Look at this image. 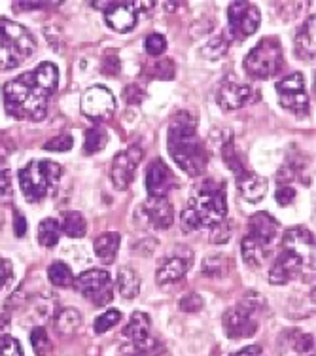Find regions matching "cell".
I'll return each mask as SVG.
<instances>
[{"mask_svg":"<svg viewBox=\"0 0 316 356\" xmlns=\"http://www.w3.org/2000/svg\"><path fill=\"white\" fill-rule=\"evenodd\" d=\"M59 70L53 63H40L36 69L15 76L4 83V108L15 120L40 122L48 112L49 97L57 91Z\"/></svg>","mask_w":316,"mask_h":356,"instance_id":"cell-1","label":"cell"},{"mask_svg":"<svg viewBox=\"0 0 316 356\" xmlns=\"http://www.w3.org/2000/svg\"><path fill=\"white\" fill-rule=\"evenodd\" d=\"M167 150L180 169L190 177H199L206 171L208 154L190 112H178L167 131Z\"/></svg>","mask_w":316,"mask_h":356,"instance_id":"cell-2","label":"cell"},{"mask_svg":"<svg viewBox=\"0 0 316 356\" xmlns=\"http://www.w3.org/2000/svg\"><path fill=\"white\" fill-rule=\"evenodd\" d=\"M227 216L226 182L203 180L188 199L186 209L182 211L180 222L184 232L213 229Z\"/></svg>","mask_w":316,"mask_h":356,"instance_id":"cell-3","label":"cell"},{"mask_svg":"<svg viewBox=\"0 0 316 356\" xmlns=\"http://www.w3.org/2000/svg\"><path fill=\"white\" fill-rule=\"evenodd\" d=\"M315 261V235L307 227H290L284 233L281 243V252L269 269L271 284H286L294 281L305 267Z\"/></svg>","mask_w":316,"mask_h":356,"instance_id":"cell-4","label":"cell"},{"mask_svg":"<svg viewBox=\"0 0 316 356\" xmlns=\"http://www.w3.org/2000/svg\"><path fill=\"white\" fill-rule=\"evenodd\" d=\"M278 222L269 213H256L250 218L247 233L241 241L242 258L248 266L260 267L265 264L278 237Z\"/></svg>","mask_w":316,"mask_h":356,"instance_id":"cell-5","label":"cell"},{"mask_svg":"<svg viewBox=\"0 0 316 356\" xmlns=\"http://www.w3.org/2000/svg\"><path fill=\"white\" fill-rule=\"evenodd\" d=\"M36 51V40L27 27L10 19H0V72L14 70Z\"/></svg>","mask_w":316,"mask_h":356,"instance_id":"cell-6","label":"cell"},{"mask_svg":"<svg viewBox=\"0 0 316 356\" xmlns=\"http://www.w3.org/2000/svg\"><path fill=\"white\" fill-rule=\"evenodd\" d=\"M61 165L48 159H33L23 169H19L21 192L28 203H40L56 192L61 180Z\"/></svg>","mask_w":316,"mask_h":356,"instance_id":"cell-7","label":"cell"},{"mask_svg":"<svg viewBox=\"0 0 316 356\" xmlns=\"http://www.w3.org/2000/svg\"><path fill=\"white\" fill-rule=\"evenodd\" d=\"M244 70L254 80H269L281 72L284 65V49L276 36L261 38L244 57Z\"/></svg>","mask_w":316,"mask_h":356,"instance_id":"cell-8","label":"cell"},{"mask_svg":"<svg viewBox=\"0 0 316 356\" xmlns=\"http://www.w3.org/2000/svg\"><path fill=\"white\" fill-rule=\"evenodd\" d=\"M263 309V300L260 294H248L235 307L227 309L222 322L227 337L231 339H247L258 332V316Z\"/></svg>","mask_w":316,"mask_h":356,"instance_id":"cell-9","label":"cell"},{"mask_svg":"<svg viewBox=\"0 0 316 356\" xmlns=\"http://www.w3.org/2000/svg\"><path fill=\"white\" fill-rule=\"evenodd\" d=\"M260 10L252 2H231L227 8V31L224 38L229 42H242L260 29Z\"/></svg>","mask_w":316,"mask_h":356,"instance_id":"cell-10","label":"cell"},{"mask_svg":"<svg viewBox=\"0 0 316 356\" xmlns=\"http://www.w3.org/2000/svg\"><path fill=\"white\" fill-rule=\"evenodd\" d=\"M74 288L80 294L95 305H106L114 300V281L108 271L90 269L78 275Z\"/></svg>","mask_w":316,"mask_h":356,"instance_id":"cell-11","label":"cell"},{"mask_svg":"<svg viewBox=\"0 0 316 356\" xmlns=\"http://www.w3.org/2000/svg\"><path fill=\"white\" fill-rule=\"evenodd\" d=\"M275 89L278 93L282 108L290 110L296 116L309 114L310 103L307 91H305V78H303L301 72H294V74L282 78L281 82H276Z\"/></svg>","mask_w":316,"mask_h":356,"instance_id":"cell-12","label":"cell"},{"mask_svg":"<svg viewBox=\"0 0 316 356\" xmlns=\"http://www.w3.org/2000/svg\"><path fill=\"white\" fill-rule=\"evenodd\" d=\"M135 218L142 227L150 229H169L174 222V209L167 197H150L138 207Z\"/></svg>","mask_w":316,"mask_h":356,"instance_id":"cell-13","label":"cell"},{"mask_svg":"<svg viewBox=\"0 0 316 356\" xmlns=\"http://www.w3.org/2000/svg\"><path fill=\"white\" fill-rule=\"evenodd\" d=\"M82 112L93 122H104L116 112V99L110 89L93 86L82 97Z\"/></svg>","mask_w":316,"mask_h":356,"instance_id":"cell-14","label":"cell"},{"mask_svg":"<svg viewBox=\"0 0 316 356\" xmlns=\"http://www.w3.org/2000/svg\"><path fill=\"white\" fill-rule=\"evenodd\" d=\"M254 97V89L237 80L233 74L226 76L220 82V88L216 91V103L222 110H239L248 104Z\"/></svg>","mask_w":316,"mask_h":356,"instance_id":"cell-15","label":"cell"},{"mask_svg":"<svg viewBox=\"0 0 316 356\" xmlns=\"http://www.w3.org/2000/svg\"><path fill=\"white\" fill-rule=\"evenodd\" d=\"M142 159V150L138 146H131L127 150L114 156L110 165V180L117 190H127L135 178L138 163Z\"/></svg>","mask_w":316,"mask_h":356,"instance_id":"cell-16","label":"cell"},{"mask_svg":"<svg viewBox=\"0 0 316 356\" xmlns=\"http://www.w3.org/2000/svg\"><path fill=\"white\" fill-rule=\"evenodd\" d=\"M140 12L142 8H138V2H110L104 8V23L124 35L135 29Z\"/></svg>","mask_w":316,"mask_h":356,"instance_id":"cell-17","label":"cell"},{"mask_svg":"<svg viewBox=\"0 0 316 356\" xmlns=\"http://www.w3.org/2000/svg\"><path fill=\"white\" fill-rule=\"evenodd\" d=\"M144 184L150 197H167V193L176 186V178L165 161L153 159L146 169Z\"/></svg>","mask_w":316,"mask_h":356,"instance_id":"cell-18","label":"cell"},{"mask_svg":"<svg viewBox=\"0 0 316 356\" xmlns=\"http://www.w3.org/2000/svg\"><path fill=\"white\" fill-rule=\"evenodd\" d=\"M192 261L193 252H190L188 248H182L178 254L169 256V258L161 261V266L158 267V273H156V279H158L159 284H171V282L180 281L190 271Z\"/></svg>","mask_w":316,"mask_h":356,"instance_id":"cell-19","label":"cell"},{"mask_svg":"<svg viewBox=\"0 0 316 356\" xmlns=\"http://www.w3.org/2000/svg\"><path fill=\"white\" fill-rule=\"evenodd\" d=\"M235 180H237V188H239L241 195L250 203L261 201L265 192H267V180L254 171L242 169L241 172L235 175Z\"/></svg>","mask_w":316,"mask_h":356,"instance_id":"cell-20","label":"cell"},{"mask_svg":"<svg viewBox=\"0 0 316 356\" xmlns=\"http://www.w3.org/2000/svg\"><path fill=\"white\" fill-rule=\"evenodd\" d=\"M294 46H296L297 57H301L305 61L315 59V15H310L297 31Z\"/></svg>","mask_w":316,"mask_h":356,"instance_id":"cell-21","label":"cell"},{"mask_svg":"<svg viewBox=\"0 0 316 356\" xmlns=\"http://www.w3.org/2000/svg\"><path fill=\"white\" fill-rule=\"evenodd\" d=\"M119 243H122V237L116 232H106L103 235H99L93 241L95 256L101 261H104V264H112V261L116 260L117 250H119Z\"/></svg>","mask_w":316,"mask_h":356,"instance_id":"cell-22","label":"cell"},{"mask_svg":"<svg viewBox=\"0 0 316 356\" xmlns=\"http://www.w3.org/2000/svg\"><path fill=\"white\" fill-rule=\"evenodd\" d=\"M117 290H119V296L125 298V300L137 298L138 292H140V277H138L135 269L119 267V271H117Z\"/></svg>","mask_w":316,"mask_h":356,"instance_id":"cell-23","label":"cell"},{"mask_svg":"<svg viewBox=\"0 0 316 356\" xmlns=\"http://www.w3.org/2000/svg\"><path fill=\"white\" fill-rule=\"evenodd\" d=\"M150 316L142 313V311H135L131 315L127 326L124 328V336L129 339V341H140V339H146L148 334H150Z\"/></svg>","mask_w":316,"mask_h":356,"instance_id":"cell-24","label":"cell"},{"mask_svg":"<svg viewBox=\"0 0 316 356\" xmlns=\"http://www.w3.org/2000/svg\"><path fill=\"white\" fill-rule=\"evenodd\" d=\"M53 322H56V330L59 332V336L69 337L72 336V334H76V330L80 328L82 316H80V313L72 307L61 309L56 315V318H53Z\"/></svg>","mask_w":316,"mask_h":356,"instance_id":"cell-25","label":"cell"},{"mask_svg":"<svg viewBox=\"0 0 316 356\" xmlns=\"http://www.w3.org/2000/svg\"><path fill=\"white\" fill-rule=\"evenodd\" d=\"M61 232L65 235H69L72 239H80L88 232V222L83 218L82 214L76 213V211H70V213L63 214L61 222Z\"/></svg>","mask_w":316,"mask_h":356,"instance_id":"cell-26","label":"cell"},{"mask_svg":"<svg viewBox=\"0 0 316 356\" xmlns=\"http://www.w3.org/2000/svg\"><path fill=\"white\" fill-rule=\"evenodd\" d=\"M59 237H61V224L56 218L42 220L40 226H38V243L42 247H56L59 243Z\"/></svg>","mask_w":316,"mask_h":356,"instance_id":"cell-27","label":"cell"},{"mask_svg":"<svg viewBox=\"0 0 316 356\" xmlns=\"http://www.w3.org/2000/svg\"><path fill=\"white\" fill-rule=\"evenodd\" d=\"M108 143V133L104 127H91L85 133V138H83V152L88 156H93L97 152H101Z\"/></svg>","mask_w":316,"mask_h":356,"instance_id":"cell-28","label":"cell"},{"mask_svg":"<svg viewBox=\"0 0 316 356\" xmlns=\"http://www.w3.org/2000/svg\"><path fill=\"white\" fill-rule=\"evenodd\" d=\"M48 277L51 284H56L59 288L70 286L72 284V271H70V267L65 264V261H53L48 269Z\"/></svg>","mask_w":316,"mask_h":356,"instance_id":"cell-29","label":"cell"},{"mask_svg":"<svg viewBox=\"0 0 316 356\" xmlns=\"http://www.w3.org/2000/svg\"><path fill=\"white\" fill-rule=\"evenodd\" d=\"M119 321H122V313H119L117 309H108V311H104L103 315L95 318V324H93V326H95V334H106V332L114 328Z\"/></svg>","mask_w":316,"mask_h":356,"instance_id":"cell-30","label":"cell"},{"mask_svg":"<svg viewBox=\"0 0 316 356\" xmlns=\"http://www.w3.org/2000/svg\"><path fill=\"white\" fill-rule=\"evenodd\" d=\"M31 345L35 349L36 356H48L51 350V341H49L48 332L44 328H35L31 334Z\"/></svg>","mask_w":316,"mask_h":356,"instance_id":"cell-31","label":"cell"},{"mask_svg":"<svg viewBox=\"0 0 316 356\" xmlns=\"http://www.w3.org/2000/svg\"><path fill=\"white\" fill-rule=\"evenodd\" d=\"M144 49L150 55H153V57H156V55L165 54V49H167L165 36H163V35H150V36H146Z\"/></svg>","mask_w":316,"mask_h":356,"instance_id":"cell-32","label":"cell"},{"mask_svg":"<svg viewBox=\"0 0 316 356\" xmlns=\"http://www.w3.org/2000/svg\"><path fill=\"white\" fill-rule=\"evenodd\" d=\"M0 356H23L19 343L15 341L14 337L8 336V334L0 336Z\"/></svg>","mask_w":316,"mask_h":356,"instance_id":"cell-33","label":"cell"},{"mask_svg":"<svg viewBox=\"0 0 316 356\" xmlns=\"http://www.w3.org/2000/svg\"><path fill=\"white\" fill-rule=\"evenodd\" d=\"M72 137L70 135H61V137H56L48 140V143L44 144V150L49 152H67L72 148Z\"/></svg>","mask_w":316,"mask_h":356,"instance_id":"cell-34","label":"cell"},{"mask_svg":"<svg viewBox=\"0 0 316 356\" xmlns=\"http://www.w3.org/2000/svg\"><path fill=\"white\" fill-rule=\"evenodd\" d=\"M180 309L184 313H197L203 309V300L199 294H188L180 300Z\"/></svg>","mask_w":316,"mask_h":356,"instance_id":"cell-35","label":"cell"},{"mask_svg":"<svg viewBox=\"0 0 316 356\" xmlns=\"http://www.w3.org/2000/svg\"><path fill=\"white\" fill-rule=\"evenodd\" d=\"M294 349L299 353V355H310L315 350V337L309 336V334H299L294 343Z\"/></svg>","mask_w":316,"mask_h":356,"instance_id":"cell-36","label":"cell"},{"mask_svg":"<svg viewBox=\"0 0 316 356\" xmlns=\"http://www.w3.org/2000/svg\"><path fill=\"white\" fill-rule=\"evenodd\" d=\"M103 72L110 76L119 74V57H117V51H108V54L104 55Z\"/></svg>","mask_w":316,"mask_h":356,"instance_id":"cell-37","label":"cell"},{"mask_svg":"<svg viewBox=\"0 0 316 356\" xmlns=\"http://www.w3.org/2000/svg\"><path fill=\"white\" fill-rule=\"evenodd\" d=\"M10 199H12V178L8 171H0V203H6Z\"/></svg>","mask_w":316,"mask_h":356,"instance_id":"cell-38","label":"cell"},{"mask_svg":"<svg viewBox=\"0 0 316 356\" xmlns=\"http://www.w3.org/2000/svg\"><path fill=\"white\" fill-rule=\"evenodd\" d=\"M275 197H276V201H278V205L286 207V205H290L294 199H296V190H294L292 186H278Z\"/></svg>","mask_w":316,"mask_h":356,"instance_id":"cell-39","label":"cell"},{"mask_svg":"<svg viewBox=\"0 0 316 356\" xmlns=\"http://www.w3.org/2000/svg\"><path fill=\"white\" fill-rule=\"evenodd\" d=\"M214 235H213V243H227L229 237H231V226L227 224L226 220L220 222L218 226H214Z\"/></svg>","mask_w":316,"mask_h":356,"instance_id":"cell-40","label":"cell"},{"mask_svg":"<svg viewBox=\"0 0 316 356\" xmlns=\"http://www.w3.org/2000/svg\"><path fill=\"white\" fill-rule=\"evenodd\" d=\"M12 273H14V269H12V264L8 260H4L2 256H0V288L4 286L10 279H12Z\"/></svg>","mask_w":316,"mask_h":356,"instance_id":"cell-41","label":"cell"},{"mask_svg":"<svg viewBox=\"0 0 316 356\" xmlns=\"http://www.w3.org/2000/svg\"><path fill=\"white\" fill-rule=\"evenodd\" d=\"M14 232L15 237H23L27 233V220L19 211H14Z\"/></svg>","mask_w":316,"mask_h":356,"instance_id":"cell-42","label":"cell"},{"mask_svg":"<svg viewBox=\"0 0 316 356\" xmlns=\"http://www.w3.org/2000/svg\"><path fill=\"white\" fill-rule=\"evenodd\" d=\"M125 101H127V103H140V101H142V99H144V93H142V91H140V89H138V86H131V88H127L125 89Z\"/></svg>","mask_w":316,"mask_h":356,"instance_id":"cell-43","label":"cell"},{"mask_svg":"<svg viewBox=\"0 0 316 356\" xmlns=\"http://www.w3.org/2000/svg\"><path fill=\"white\" fill-rule=\"evenodd\" d=\"M231 356H265V355H263V350H261V347H258V345H248V347H244V349H241L239 353H235V355Z\"/></svg>","mask_w":316,"mask_h":356,"instance_id":"cell-44","label":"cell"},{"mask_svg":"<svg viewBox=\"0 0 316 356\" xmlns=\"http://www.w3.org/2000/svg\"><path fill=\"white\" fill-rule=\"evenodd\" d=\"M6 324H10V316L2 315V316H0V336H4V330H6Z\"/></svg>","mask_w":316,"mask_h":356,"instance_id":"cell-45","label":"cell"},{"mask_svg":"<svg viewBox=\"0 0 316 356\" xmlns=\"http://www.w3.org/2000/svg\"><path fill=\"white\" fill-rule=\"evenodd\" d=\"M161 350H158V353H150V355H124V356H165L163 353H161Z\"/></svg>","mask_w":316,"mask_h":356,"instance_id":"cell-46","label":"cell"},{"mask_svg":"<svg viewBox=\"0 0 316 356\" xmlns=\"http://www.w3.org/2000/svg\"><path fill=\"white\" fill-rule=\"evenodd\" d=\"M307 356H310V355H307Z\"/></svg>","mask_w":316,"mask_h":356,"instance_id":"cell-47","label":"cell"}]
</instances>
